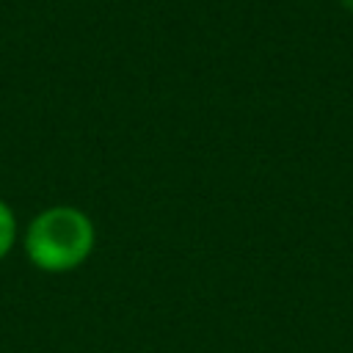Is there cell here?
Returning <instances> with one entry per match:
<instances>
[{
    "label": "cell",
    "instance_id": "obj_3",
    "mask_svg": "<svg viewBox=\"0 0 353 353\" xmlns=\"http://www.w3.org/2000/svg\"><path fill=\"white\" fill-rule=\"evenodd\" d=\"M339 3H342V6L347 8V11H353V0H339Z\"/></svg>",
    "mask_w": 353,
    "mask_h": 353
},
{
    "label": "cell",
    "instance_id": "obj_1",
    "mask_svg": "<svg viewBox=\"0 0 353 353\" xmlns=\"http://www.w3.org/2000/svg\"><path fill=\"white\" fill-rule=\"evenodd\" d=\"M94 245L91 221L74 207H52L36 215L28 226L25 248L33 265L41 270H72L77 268Z\"/></svg>",
    "mask_w": 353,
    "mask_h": 353
},
{
    "label": "cell",
    "instance_id": "obj_2",
    "mask_svg": "<svg viewBox=\"0 0 353 353\" xmlns=\"http://www.w3.org/2000/svg\"><path fill=\"white\" fill-rule=\"evenodd\" d=\"M14 237H17V221H14V212L8 210L6 201H0V259L8 254V248L14 245Z\"/></svg>",
    "mask_w": 353,
    "mask_h": 353
}]
</instances>
